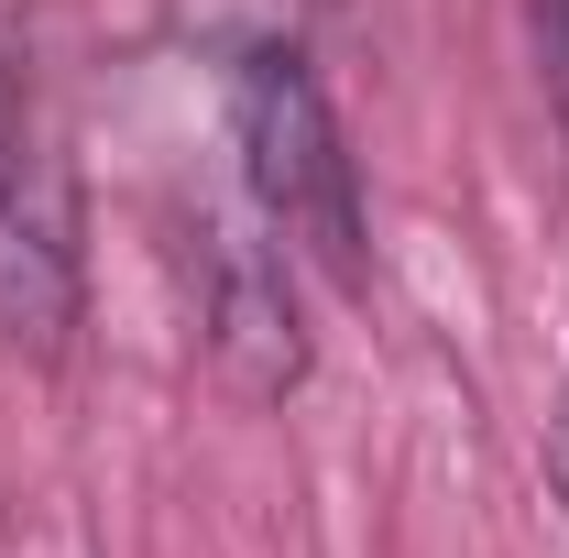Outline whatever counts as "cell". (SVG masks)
Segmentation results:
<instances>
[{
    "instance_id": "cell-4",
    "label": "cell",
    "mask_w": 569,
    "mask_h": 558,
    "mask_svg": "<svg viewBox=\"0 0 569 558\" xmlns=\"http://www.w3.org/2000/svg\"><path fill=\"white\" fill-rule=\"evenodd\" d=\"M537 56H548V110L569 132V0H537Z\"/></svg>"
},
{
    "instance_id": "cell-6",
    "label": "cell",
    "mask_w": 569,
    "mask_h": 558,
    "mask_svg": "<svg viewBox=\"0 0 569 558\" xmlns=\"http://www.w3.org/2000/svg\"><path fill=\"white\" fill-rule=\"evenodd\" d=\"M0 165H11V67H0Z\"/></svg>"
},
{
    "instance_id": "cell-2",
    "label": "cell",
    "mask_w": 569,
    "mask_h": 558,
    "mask_svg": "<svg viewBox=\"0 0 569 558\" xmlns=\"http://www.w3.org/2000/svg\"><path fill=\"white\" fill-rule=\"evenodd\" d=\"M77 329V187L44 142H11L0 165V340L56 361Z\"/></svg>"
},
{
    "instance_id": "cell-1",
    "label": "cell",
    "mask_w": 569,
    "mask_h": 558,
    "mask_svg": "<svg viewBox=\"0 0 569 558\" xmlns=\"http://www.w3.org/2000/svg\"><path fill=\"white\" fill-rule=\"evenodd\" d=\"M230 142H241V187H252V209L274 230L284 252H307L329 285H372V252H361V176L351 153H340V121H329V99H318V77L307 56H241L230 67Z\"/></svg>"
},
{
    "instance_id": "cell-5",
    "label": "cell",
    "mask_w": 569,
    "mask_h": 558,
    "mask_svg": "<svg viewBox=\"0 0 569 558\" xmlns=\"http://www.w3.org/2000/svg\"><path fill=\"white\" fill-rule=\"evenodd\" d=\"M548 482H559V504H569V395H559V417H548Z\"/></svg>"
},
{
    "instance_id": "cell-3",
    "label": "cell",
    "mask_w": 569,
    "mask_h": 558,
    "mask_svg": "<svg viewBox=\"0 0 569 558\" xmlns=\"http://www.w3.org/2000/svg\"><path fill=\"white\" fill-rule=\"evenodd\" d=\"M198 329H209L219 383L252 395V406H274L284 383L307 372V329H296L284 263L252 230H198Z\"/></svg>"
}]
</instances>
